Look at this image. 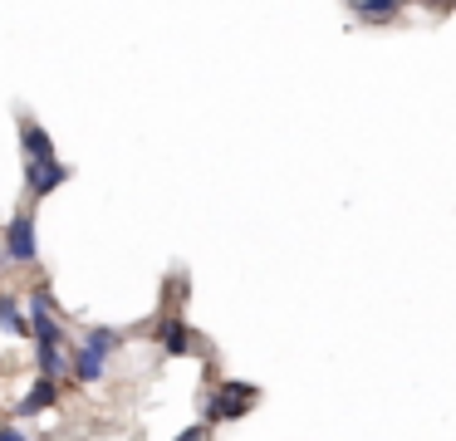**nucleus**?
I'll list each match as a JSON object with an SVG mask.
<instances>
[{"instance_id": "12", "label": "nucleus", "mask_w": 456, "mask_h": 441, "mask_svg": "<svg viewBox=\"0 0 456 441\" xmlns=\"http://www.w3.org/2000/svg\"><path fill=\"white\" fill-rule=\"evenodd\" d=\"M0 441H25L20 427H0Z\"/></svg>"}, {"instance_id": "13", "label": "nucleus", "mask_w": 456, "mask_h": 441, "mask_svg": "<svg viewBox=\"0 0 456 441\" xmlns=\"http://www.w3.org/2000/svg\"><path fill=\"white\" fill-rule=\"evenodd\" d=\"M432 5H436V0H432Z\"/></svg>"}, {"instance_id": "7", "label": "nucleus", "mask_w": 456, "mask_h": 441, "mask_svg": "<svg viewBox=\"0 0 456 441\" xmlns=\"http://www.w3.org/2000/svg\"><path fill=\"white\" fill-rule=\"evenodd\" d=\"M158 348L167 353V358L191 353V329H187L182 319H162V323H158Z\"/></svg>"}, {"instance_id": "1", "label": "nucleus", "mask_w": 456, "mask_h": 441, "mask_svg": "<svg viewBox=\"0 0 456 441\" xmlns=\"http://www.w3.org/2000/svg\"><path fill=\"white\" fill-rule=\"evenodd\" d=\"M0 255L11 265H35L40 260V235H35V216L30 211H15L5 235H0Z\"/></svg>"}, {"instance_id": "2", "label": "nucleus", "mask_w": 456, "mask_h": 441, "mask_svg": "<svg viewBox=\"0 0 456 441\" xmlns=\"http://www.w3.org/2000/svg\"><path fill=\"white\" fill-rule=\"evenodd\" d=\"M256 402H260V388H256V382L231 378V382H221V392L207 402V421H236V417H246Z\"/></svg>"}, {"instance_id": "4", "label": "nucleus", "mask_w": 456, "mask_h": 441, "mask_svg": "<svg viewBox=\"0 0 456 441\" xmlns=\"http://www.w3.org/2000/svg\"><path fill=\"white\" fill-rule=\"evenodd\" d=\"M54 402H60V378H50V372H40L35 378V388L20 397V407H15V417H40V412H50Z\"/></svg>"}, {"instance_id": "9", "label": "nucleus", "mask_w": 456, "mask_h": 441, "mask_svg": "<svg viewBox=\"0 0 456 441\" xmlns=\"http://www.w3.org/2000/svg\"><path fill=\"white\" fill-rule=\"evenodd\" d=\"M0 333H11V339H30V319H25V309L11 299V294H0Z\"/></svg>"}, {"instance_id": "11", "label": "nucleus", "mask_w": 456, "mask_h": 441, "mask_svg": "<svg viewBox=\"0 0 456 441\" xmlns=\"http://www.w3.org/2000/svg\"><path fill=\"white\" fill-rule=\"evenodd\" d=\"M172 441H211V421H197V427H187L182 437H172Z\"/></svg>"}, {"instance_id": "10", "label": "nucleus", "mask_w": 456, "mask_h": 441, "mask_svg": "<svg viewBox=\"0 0 456 441\" xmlns=\"http://www.w3.org/2000/svg\"><path fill=\"white\" fill-rule=\"evenodd\" d=\"M84 343H89V348H99V353H109V358H113V353L123 348V333H118V329H103V323H99V329H89V339H84Z\"/></svg>"}, {"instance_id": "8", "label": "nucleus", "mask_w": 456, "mask_h": 441, "mask_svg": "<svg viewBox=\"0 0 456 441\" xmlns=\"http://www.w3.org/2000/svg\"><path fill=\"white\" fill-rule=\"evenodd\" d=\"M403 5L407 0H348V10H354L358 20H368V25H387V20H397Z\"/></svg>"}, {"instance_id": "6", "label": "nucleus", "mask_w": 456, "mask_h": 441, "mask_svg": "<svg viewBox=\"0 0 456 441\" xmlns=\"http://www.w3.org/2000/svg\"><path fill=\"white\" fill-rule=\"evenodd\" d=\"M20 147H25V162H45V157H54V137L45 133L30 113H20Z\"/></svg>"}, {"instance_id": "5", "label": "nucleus", "mask_w": 456, "mask_h": 441, "mask_svg": "<svg viewBox=\"0 0 456 441\" xmlns=\"http://www.w3.org/2000/svg\"><path fill=\"white\" fill-rule=\"evenodd\" d=\"M69 372H74V382L94 388V382H103V372H109V353H99V348H89V343H79V353L69 358Z\"/></svg>"}, {"instance_id": "3", "label": "nucleus", "mask_w": 456, "mask_h": 441, "mask_svg": "<svg viewBox=\"0 0 456 441\" xmlns=\"http://www.w3.org/2000/svg\"><path fill=\"white\" fill-rule=\"evenodd\" d=\"M69 176H74V172L60 162V157H45V162H25V186H30L35 201H45V196H50L54 186H64Z\"/></svg>"}]
</instances>
